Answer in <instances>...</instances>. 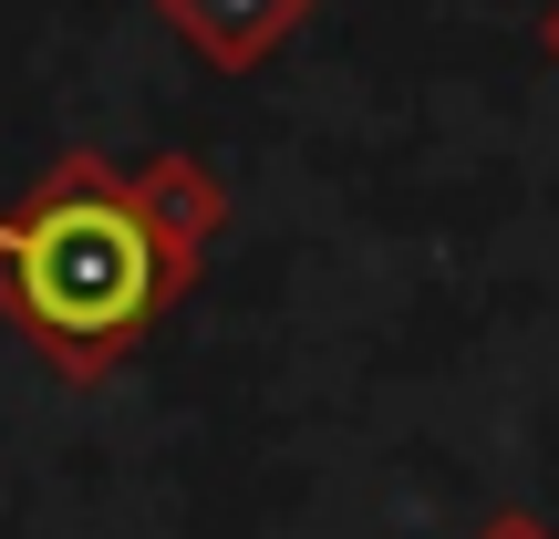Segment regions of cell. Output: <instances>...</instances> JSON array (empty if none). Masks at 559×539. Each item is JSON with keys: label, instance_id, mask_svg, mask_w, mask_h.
Masks as SVG:
<instances>
[{"label": "cell", "instance_id": "cell-1", "mask_svg": "<svg viewBox=\"0 0 559 539\" xmlns=\"http://www.w3.org/2000/svg\"><path fill=\"white\" fill-rule=\"evenodd\" d=\"M198 229H207V187L187 166L115 177L94 156H62L0 219V312L52 374L94 384L198 280Z\"/></svg>", "mask_w": 559, "mask_h": 539}, {"label": "cell", "instance_id": "cell-2", "mask_svg": "<svg viewBox=\"0 0 559 539\" xmlns=\"http://www.w3.org/2000/svg\"><path fill=\"white\" fill-rule=\"evenodd\" d=\"M166 21H187V32H198L207 52L239 73V62H260L270 42L300 21V0H166Z\"/></svg>", "mask_w": 559, "mask_h": 539}, {"label": "cell", "instance_id": "cell-3", "mask_svg": "<svg viewBox=\"0 0 559 539\" xmlns=\"http://www.w3.org/2000/svg\"><path fill=\"white\" fill-rule=\"evenodd\" d=\"M477 539H549V529H539V519H528V508H508V519H487Z\"/></svg>", "mask_w": 559, "mask_h": 539}]
</instances>
